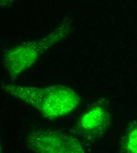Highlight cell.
<instances>
[{"label":"cell","mask_w":137,"mask_h":153,"mask_svg":"<svg viewBox=\"0 0 137 153\" xmlns=\"http://www.w3.org/2000/svg\"><path fill=\"white\" fill-rule=\"evenodd\" d=\"M1 88L5 93L33 106L50 120L69 114L76 110L80 101L73 90L61 85L37 87L2 82Z\"/></svg>","instance_id":"6da1fadb"},{"label":"cell","mask_w":137,"mask_h":153,"mask_svg":"<svg viewBox=\"0 0 137 153\" xmlns=\"http://www.w3.org/2000/svg\"><path fill=\"white\" fill-rule=\"evenodd\" d=\"M69 29L67 25H61L43 38L10 49L4 58V66L11 78H16L33 65L43 53L66 37Z\"/></svg>","instance_id":"7a4b0ae2"},{"label":"cell","mask_w":137,"mask_h":153,"mask_svg":"<svg viewBox=\"0 0 137 153\" xmlns=\"http://www.w3.org/2000/svg\"><path fill=\"white\" fill-rule=\"evenodd\" d=\"M27 149L37 153H84L82 143L70 134L45 128L30 132L26 138Z\"/></svg>","instance_id":"3957f363"},{"label":"cell","mask_w":137,"mask_h":153,"mask_svg":"<svg viewBox=\"0 0 137 153\" xmlns=\"http://www.w3.org/2000/svg\"><path fill=\"white\" fill-rule=\"evenodd\" d=\"M108 113L101 106L96 105L82 115L76 123L75 128L79 135L92 139L101 134L108 124Z\"/></svg>","instance_id":"277c9868"}]
</instances>
